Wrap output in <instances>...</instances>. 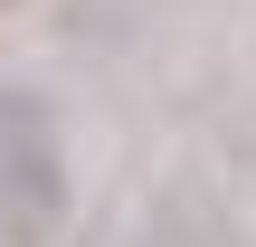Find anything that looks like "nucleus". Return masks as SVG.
<instances>
[{"instance_id": "f257e3e1", "label": "nucleus", "mask_w": 256, "mask_h": 247, "mask_svg": "<svg viewBox=\"0 0 256 247\" xmlns=\"http://www.w3.org/2000/svg\"><path fill=\"white\" fill-rule=\"evenodd\" d=\"M76 209V152L66 124L38 86H0V238L10 247H57Z\"/></svg>"}, {"instance_id": "f03ea898", "label": "nucleus", "mask_w": 256, "mask_h": 247, "mask_svg": "<svg viewBox=\"0 0 256 247\" xmlns=\"http://www.w3.org/2000/svg\"><path fill=\"white\" fill-rule=\"evenodd\" d=\"M142 247H238V219L209 200V190H162L152 200V219H142Z\"/></svg>"}]
</instances>
